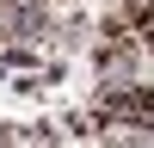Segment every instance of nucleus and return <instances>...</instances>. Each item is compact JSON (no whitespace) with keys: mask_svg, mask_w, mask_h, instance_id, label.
<instances>
[{"mask_svg":"<svg viewBox=\"0 0 154 148\" xmlns=\"http://www.w3.org/2000/svg\"><path fill=\"white\" fill-rule=\"evenodd\" d=\"M0 148H49V142L31 136V130H0Z\"/></svg>","mask_w":154,"mask_h":148,"instance_id":"1","label":"nucleus"}]
</instances>
